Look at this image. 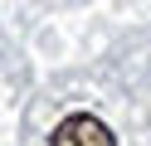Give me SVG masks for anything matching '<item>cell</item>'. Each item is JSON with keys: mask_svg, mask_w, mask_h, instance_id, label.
I'll list each match as a JSON object with an SVG mask.
<instances>
[{"mask_svg": "<svg viewBox=\"0 0 151 146\" xmlns=\"http://www.w3.org/2000/svg\"><path fill=\"white\" fill-rule=\"evenodd\" d=\"M49 146H117V136L107 132V122H102V117H93V112H73V117H63V122L54 127Z\"/></svg>", "mask_w": 151, "mask_h": 146, "instance_id": "cell-1", "label": "cell"}]
</instances>
